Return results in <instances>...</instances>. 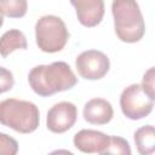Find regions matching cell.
<instances>
[{
  "instance_id": "cell-4",
  "label": "cell",
  "mask_w": 155,
  "mask_h": 155,
  "mask_svg": "<svg viewBox=\"0 0 155 155\" xmlns=\"http://www.w3.org/2000/svg\"><path fill=\"white\" fill-rule=\"evenodd\" d=\"M35 39L41 51L54 53L64 48L69 39V31L61 17L46 15L40 17L35 24Z\"/></svg>"
},
{
  "instance_id": "cell-14",
  "label": "cell",
  "mask_w": 155,
  "mask_h": 155,
  "mask_svg": "<svg viewBox=\"0 0 155 155\" xmlns=\"http://www.w3.org/2000/svg\"><path fill=\"white\" fill-rule=\"evenodd\" d=\"M131 147L128 142L119 136H110L109 144L99 153V155H131Z\"/></svg>"
},
{
  "instance_id": "cell-5",
  "label": "cell",
  "mask_w": 155,
  "mask_h": 155,
  "mask_svg": "<svg viewBox=\"0 0 155 155\" xmlns=\"http://www.w3.org/2000/svg\"><path fill=\"white\" fill-rule=\"evenodd\" d=\"M120 107L126 117L131 120H140L151 113L154 101L144 93L142 85L132 84L121 92Z\"/></svg>"
},
{
  "instance_id": "cell-7",
  "label": "cell",
  "mask_w": 155,
  "mask_h": 155,
  "mask_svg": "<svg viewBox=\"0 0 155 155\" xmlns=\"http://www.w3.org/2000/svg\"><path fill=\"white\" fill-rule=\"evenodd\" d=\"M78 117V109L71 102L56 103L47 111L46 126L53 133H63L70 130Z\"/></svg>"
},
{
  "instance_id": "cell-18",
  "label": "cell",
  "mask_w": 155,
  "mask_h": 155,
  "mask_svg": "<svg viewBox=\"0 0 155 155\" xmlns=\"http://www.w3.org/2000/svg\"><path fill=\"white\" fill-rule=\"evenodd\" d=\"M48 155H74V154L69 150H65V149H57V150L51 151Z\"/></svg>"
},
{
  "instance_id": "cell-10",
  "label": "cell",
  "mask_w": 155,
  "mask_h": 155,
  "mask_svg": "<svg viewBox=\"0 0 155 155\" xmlns=\"http://www.w3.org/2000/svg\"><path fill=\"white\" fill-rule=\"evenodd\" d=\"M82 115L88 124L105 125L113 119L114 110L111 104L107 99L92 98L85 104Z\"/></svg>"
},
{
  "instance_id": "cell-9",
  "label": "cell",
  "mask_w": 155,
  "mask_h": 155,
  "mask_svg": "<svg viewBox=\"0 0 155 155\" xmlns=\"http://www.w3.org/2000/svg\"><path fill=\"white\" fill-rule=\"evenodd\" d=\"M70 4L75 7L79 22L88 28L99 24L104 16V2L102 0H73Z\"/></svg>"
},
{
  "instance_id": "cell-2",
  "label": "cell",
  "mask_w": 155,
  "mask_h": 155,
  "mask_svg": "<svg viewBox=\"0 0 155 155\" xmlns=\"http://www.w3.org/2000/svg\"><path fill=\"white\" fill-rule=\"evenodd\" d=\"M114 29L124 42H137L145 33L144 18L139 5L133 0H115L111 4Z\"/></svg>"
},
{
  "instance_id": "cell-13",
  "label": "cell",
  "mask_w": 155,
  "mask_h": 155,
  "mask_svg": "<svg viewBox=\"0 0 155 155\" xmlns=\"http://www.w3.org/2000/svg\"><path fill=\"white\" fill-rule=\"evenodd\" d=\"M28 4L25 0H7L0 2V11L2 16L10 18H21L27 13Z\"/></svg>"
},
{
  "instance_id": "cell-11",
  "label": "cell",
  "mask_w": 155,
  "mask_h": 155,
  "mask_svg": "<svg viewBox=\"0 0 155 155\" xmlns=\"http://www.w3.org/2000/svg\"><path fill=\"white\" fill-rule=\"evenodd\" d=\"M133 137L139 155H151L155 153V126H142L134 132Z\"/></svg>"
},
{
  "instance_id": "cell-16",
  "label": "cell",
  "mask_w": 155,
  "mask_h": 155,
  "mask_svg": "<svg viewBox=\"0 0 155 155\" xmlns=\"http://www.w3.org/2000/svg\"><path fill=\"white\" fill-rule=\"evenodd\" d=\"M17 151V140L5 133H0V155H16Z\"/></svg>"
},
{
  "instance_id": "cell-6",
  "label": "cell",
  "mask_w": 155,
  "mask_h": 155,
  "mask_svg": "<svg viewBox=\"0 0 155 155\" xmlns=\"http://www.w3.org/2000/svg\"><path fill=\"white\" fill-rule=\"evenodd\" d=\"M78 73L86 80H99L107 75L110 68L109 58L98 50H87L81 52L75 59Z\"/></svg>"
},
{
  "instance_id": "cell-17",
  "label": "cell",
  "mask_w": 155,
  "mask_h": 155,
  "mask_svg": "<svg viewBox=\"0 0 155 155\" xmlns=\"http://www.w3.org/2000/svg\"><path fill=\"white\" fill-rule=\"evenodd\" d=\"M0 92L4 93L8 90H11L15 85V80H13V75L11 71H8L7 69H5L4 67L0 68Z\"/></svg>"
},
{
  "instance_id": "cell-3",
  "label": "cell",
  "mask_w": 155,
  "mask_h": 155,
  "mask_svg": "<svg viewBox=\"0 0 155 155\" xmlns=\"http://www.w3.org/2000/svg\"><path fill=\"white\" fill-rule=\"evenodd\" d=\"M0 121L19 133H31L39 126L40 113L31 102L7 98L0 103Z\"/></svg>"
},
{
  "instance_id": "cell-8",
  "label": "cell",
  "mask_w": 155,
  "mask_h": 155,
  "mask_svg": "<svg viewBox=\"0 0 155 155\" xmlns=\"http://www.w3.org/2000/svg\"><path fill=\"white\" fill-rule=\"evenodd\" d=\"M110 136L96 130H81L74 136V145L85 154H94L103 151L109 144Z\"/></svg>"
},
{
  "instance_id": "cell-12",
  "label": "cell",
  "mask_w": 155,
  "mask_h": 155,
  "mask_svg": "<svg viewBox=\"0 0 155 155\" xmlns=\"http://www.w3.org/2000/svg\"><path fill=\"white\" fill-rule=\"evenodd\" d=\"M28 46L25 35L18 29H10L2 34L0 40L1 56L5 58L16 50H25Z\"/></svg>"
},
{
  "instance_id": "cell-1",
  "label": "cell",
  "mask_w": 155,
  "mask_h": 155,
  "mask_svg": "<svg viewBox=\"0 0 155 155\" xmlns=\"http://www.w3.org/2000/svg\"><path fill=\"white\" fill-rule=\"evenodd\" d=\"M28 82L36 94L48 97L70 90L78 84V78L68 63L59 61L34 67L29 71Z\"/></svg>"
},
{
  "instance_id": "cell-15",
  "label": "cell",
  "mask_w": 155,
  "mask_h": 155,
  "mask_svg": "<svg viewBox=\"0 0 155 155\" xmlns=\"http://www.w3.org/2000/svg\"><path fill=\"white\" fill-rule=\"evenodd\" d=\"M142 88L144 93L153 101H155V67L149 68L142 79Z\"/></svg>"
}]
</instances>
